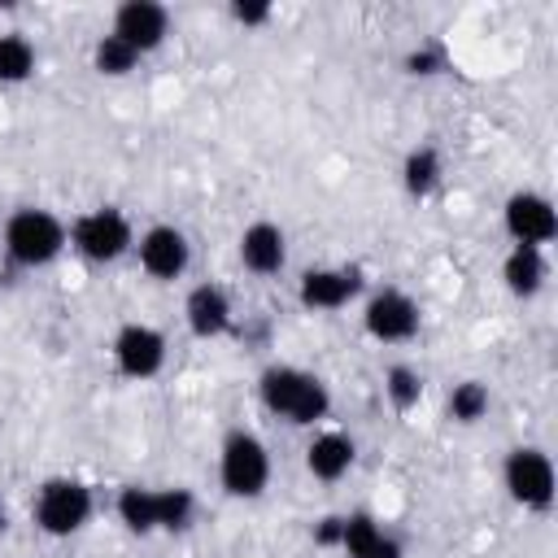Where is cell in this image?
Listing matches in <instances>:
<instances>
[{
    "instance_id": "cb8c5ba5",
    "label": "cell",
    "mask_w": 558,
    "mask_h": 558,
    "mask_svg": "<svg viewBox=\"0 0 558 558\" xmlns=\"http://www.w3.org/2000/svg\"><path fill=\"white\" fill-rule=\"evenodd\" d=\"M196 514V497L192 488L183 484H170V488H157V532H183Z\"/></svg>"
},
{
    "instance_id": "484cf974",
    "label": "cell",
    "mask_w": 558,
    "mask_h": 558,
    "mask_svg": "<svg viewBox=\"0 0 558 558\" xmlns=\"http://www.w3.org/2000/svg\"><path fill=\"white\" fill-rule=\"evenodd\" d=\"M231 17H235L240 26H266V22L275 17V9H270L266 0H235V4H231Z\"/></svg>"
},
{
    "instance_id": "5b68a950",
    "label": "cell",
    "mask_w": 558,
    "mask_h": 558,
    "mask_svg": "<svg viewBox=\"0 0 558 558\" xmlns=\"http://www.w3.org/2000/svg\"><path fill=\"white\" fill-rule=\"evenodd\" d=\"M70 248L92 266H109L135 248V227L118 205H96L70 222Z\"/></svg>"
},
{
    "instance_id": "4316f807",
    "label": "cell",
    "mask_w": 558,
    "mask_h": 558,
    "mask_svg": "<svg viewBox=\"0 0 558 558\" xmlns=\"http://www.w3.org/2000/svg\"><path fill=\"white\" fill-rule=\"evenodd\" d=\"M314 541H318V545H336V541H340V514H327V519H318V527H314Z\"/></svg>"
},
{
    "instance_id": "3957f363",
    "label": "cell",
    "mask_w": 558,
    "mask_h": 558,
    "mask_svg": "<svg viewBox=\"0 0 558 558\" xmlns=\"http://www.w3.org/2000/svg\"><path fill=\"white\" fill-rule=\"evenodd\" d=\"M92 514H96V493L74 475H52L35 488L31 519L44 536H74L92 523Z\"/></svg>"
},
{
    "instance_id": "8992f818",
    "label": "cell",
    "mask_w": 558,
    "mask_h": 558,
    "mask_svg": "<svg viewBox=\"0 0 558 558\" xmlns=\"http://www.w3.org/2000/svg\"><path fill=\"white\" fill-rule=\"evenodd\" d=\"M501 484H506V493H510L514 506L536 510V514H545V510L554 506V493H558L554 462H549V453L536 449V445H514V449L506 453V462H501Z\"/></svg>"
},
{
    "instance_id": "2e32d148",
    "label": "cell",
    "mask_w": 558,
    "mask_h": 558,
    "mask_svg": "<svg viewBox=\"0 0 558 558\" xmlns=\"http://www.w3.org/2000/svg\"><path fill=\"white\" fill-rule=\"evenodd\" d=\"M549 279V262L545 248H527V244H510V253L501 257V283L510 296L532 301Z\"/></svg>"
},
{
    "instance_id": "e0dca14e",
    "label": "cell",
    "mask_w": 558,
    "mask_h": 558,
    "mask_svg": "<svg viewBox=\"0 0 558 558\" xmlns=\"http://www.w3.org/2000/svg\"><path fill=\"white\" fill-rule=\"evenodd\" d=\"M445 179V157L436 144H414L405 157H401V187L410 201H427Z\"/></svg>"
},
{
    "instance_id": "603a6c76",
    "label": "cell",
    "mask_w": 558,
    "mask_h": 558,
    "mask_svg": "<svg viewBox=\"0 0 558 558\" xmlns=\"http://www.w3.org/2000/svg\"><path fill=\"white\" fill-rule=\"evenodd\" d=\"M135 65H140V52H135L131 44H122L113 31L92 44V70H96L100 78H126Z\"/></svg>"
},
{
    "instance_id": "277c9868",
    "label": "cell",
    "mask_w": 558,
    "mask_h": 558,
    "mask_svg": "<svg viewBox=\"0 0 558 558\" xmlns=\"http://www.w3.org/2000/svg\"><path fill=\"white\" fill-rule=\"evenodd\" d=\"M218 484L227 497H240V501H253L266 493L270 484V449L257 432L248 427H235L222 436V449H218Z\"/></svg>"
},
{
    "instance_id": "f1b7e54d",
    "label": "cell",
    "mask_w": 558,
    "mask_h": 558,
    "mask_svg": "<svg viewBox=\"0 0 558 558\" xmlns=\"http://www.w3.org/2000/svg\"><path fill=\"white\" fill-rule=\"evenodd\" d=\"M4 527H9V510H4V501H0V536H4Z\"/></svg>"
},
{
    "instance_id": "7402d4cb",
    "label": "cell",
    "mask_w": 558,
    "mask_h": 558,
    "mask_svg": "<svg viewBox=\"0 0 558 558\" xmlns=\"http://www.w3.org/2000/svg\"><path fill=\"white\" fill-rule=\"evenodd\" d=\"M423 388H427V379H423L418 366H410V362H392V366H384V397H388L392 410L410 414V410L423 401Z\"/></svg>"
},
{
    "instance_id": "8fae6325",
    "label": "cell",
    "mask_w": 558,
    "mask_h": 558,
    "mask_svg": "<svg viewBox=\"0 0 558 558\" xmlns=\"http://www.w3.org/2000/svg\"><path fill=\"white\" fill-rule=\"evenodd\" d=\"M357 292H362V270L357 266H310L296 279V301L310 314L344 310Z\"/></svg>"
},
{
    "instance_id": "30bf717a",
    "label": "cell",
    "mask_w": 558,
    "mask_h": 558,
    "mask_svg": "<svg viewBox=\"0 0 558 558\" xmlns=\"http://www.w3.org/2000/svg\"><path fill=\"white\" fill-rule=\"evenodd\" d=\"M135 257H140V270H144L148 279L174 283V279L192 266V244H187V235H183L174 222H153L148 231H140Z\"/></svg>"
},
{
    "instance_id": "ffe728a7",
    "label": "cell",
    "mask_w": 558,
    "mask_h": 558,
    "mask_svg": "<svg viewBox=\"0 0 558 558\" xmlns=\"http://www.w3.org/2000/svg\"><path fill=\"white\" fill-rule=\"evenodd\" d=\"M488 405H493V392H488L484 379H458V384L449 388V397H445V414H449L458 427H475V423L488 414Z\"/></svg>"
},
{
    "instance_id": "7c38bea8",
    "label": "cell",
    "mask_w": 558,
    "mask_h": 558,
    "mask_svg": "<svg viewBox=\"0 0 558 558\" xmlns=\"http://www.w3.org/2000/svg\"><path fill=\"white\" fill-rule=\"evenodd\" d=\"M122 44H131L140 57L157 52L170 35V9L157 0H122L113 9V26H109Z\"/></svg>"
},
{
    "instance_id": "52a82bcc",
    "label": "cell",
    "mask_w": 558,
    "mask_h": 558,
    "mask_svg": "<svg viewBox=\"0 0 558 558\" xmlns=\"http://www.w3.org/2000/svg\"><path fill=\"white\" fill-rule=\"evenodd\" d=\"M166 353H170L166 331L153 327V323H122V327L113 331V340H109L113 371H118L122 379H131V384H144V379L161 375Z\"/></svg>"
},
{
    "instance_id": "d6986e66",
    "label": "cell",
    "mask_w": 558,
    "mask_h": 558,
    "mask_svg": "<svg viewBox=\"0 0 558 558\" xmlns=\"http://www.w3.org/2000/svg\"><path fill=\"white\" fill-rule=\"evenodd\" d=\"M384 536L388 532H384V523L371 510H349V514H340V541H336V549L344 558H375V549H379Z\"/></svg>"
},
{
    "instance_id": "6da1fadb",
    "label": "cell",
    "mask_w": 558,
    "mask_h": 558,
    "mask_svg": "<svg viewBox=\"0 0 558 558\" xmlns=\"http://www.w3.org/2000/svg\"><path fill=\"white\" fill-rule=\"evenodd\" d=\"M257 401H262L275 418H283V423H292V427H314V423H323L327 410H331V388H327L314 371H305V366L270 362V366L257 375Z\"/></svg>"
},
{
    "instance_id": "4fadbf2b",
    "label": "cell",
    "mask_w": 558,
    "mask_h": 558,
    "mask_svg": "<svg viewBox=\"0 0 558 558\" xmlns=\"http://www.w3.org/2000/svg\"><path fill=\"white\" fill-rule=\"evenodd\" d=\"M183 323L196 340H222L235 331V305L222 283H196L183 296Z\"/></svg>"
},
{
    "instance_id": "83f0119b",
    "label": "cell",
    "mask_w": 558,
    "mask_h": 558,
    "mask_svg": "<svg viewBox=\"0 0 558 558\" xmlns=\"http://www.w3.org/2000/svg\"><path fill=\"white\" fill-rule=\"evenodd\" d=\"M375 558H401V541L397 536H384L379 549H375Z\"/></svg>"
},
{
    "instance_id": "ba28073f",
    "label": "cell",
    "mask_w": 558,
    "mask_h": 558,
    "mask_svg": "<svg viewBox=\"0 0 558 558\" xmlns=\"http://www.w3.org/2000/svg\"><path fill=\"white\" fill-rule=\"evenodd\" d=\"M418 323H423L418 301L410 292H401V288H375L366 296V305H362V327L379 344H405V340H414L418 336Z\"/></svg>"
},
{
    "instance_id": "7a4b0ae2",
    "label": "cell",
    "mask_w": 558,
    "mask_h": 558,
    "mask_svg": "<svg viewBox=\"0 0 558 558\" xmlns=\"http://www.w3.org/2000/svg\"><path fill=\"white\" fill-rule=\"evenodd\" d=\"M0 248H4L9 266H17V270H44V266H52L70 248V227L52 209H44V205H22V209H13L4 218Z\"/></svg>"
},
{
    "instance_id": "9c48e42d",
    "label": "cell",
    "mask_w": 558,
    "mask_h": 558,
    "mask_svg": "<svg viewBox=\"0 0 558 558\" xmlns=\"http://www.w3.org/2000/svg\"><path fill=\"white\" fill-rule=\"evenodd\" d=\"M501 222H506V235H510L514 244H527V248H545V244L558 235L554 201H549L545 192H532V187H519V192L506 196Z\"/></svg>"
},
{
    "instance_id": "9a60e30c",
    "label": "cell",
    "mask_w": 558,
    "mask_h": 558,
    "mask_svg": "<svg viewBox=\"0 0 558 558\" xmlns=\"http://www.w3.org/2000/svg\"><path fill=\"white\" fill-rule=\"evenodd\" d=\"M357 462V445L349 432H318L310 445H305V471L323 484H336L353 471Z\"/></svg>"
},
{
    "instance_id": "ac0fdd59",
    "label": "cell",
    "mask_w": 558,
    "mask_h": 558,
    "mask_svg": "<svg viewBox=\"0 0 558 558\" xmlns=\"http://www.w3.org/2000/svg\"><path fill=\"white\" fill-rule=\"evenodd\" d=\"M113 514L135 536L157 532V488H148V484H122L118 497H113Z\"/></svg>"
},
{
    "instance_id": "44dd1931",
    "label": "cell",
    "mask_w": 558,
    "mask_h": 558,
    "mask_svg": "<svg viewBox=\"0 0 558 558\" xmlns=\"http://www.w3.org/2000/svg\"><path fill=\"white\" fill-rule=\"evenodd\" d=\"M35 65H39L35 44L22 31H0V83L17 87V83H26L35 74Z\"/></svg>"
},
{
    "instance_id": "5bb4252c",
    "label": "cell",
    "mask_w": 558,
    "mask_h": 558,
    "mask_svg": "<svg viewBox=\"0 0 558 558\" xmlns=\"http://www.w3.org/2000/svg\"><path fill=\"white\" fill-rule=\"evenodd\" d=\"M240 266L248 275H262V279L279 275L288 266V235H283V227L270 222V218L248 222L240 231Z\"/></svg>"
},
{
    "instance_id": "d4e9b609",
    "label": "cell",
    "mask_w": 558,
    "mask_h": 558,
    "mask_svg": "<svg viewBox=\"0 0 558 558\" xmlns=\"http://www.w3.org/2000/svg\"><path fill=\"white\" fill-rule=\"evenodd\" d=\"M401 65H405V74H414V78H432V74H440V70L449 65V57H445L440 44H418V48L405 52Z\"/></svg>"
}]
</instances>
